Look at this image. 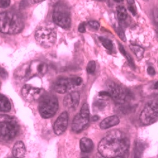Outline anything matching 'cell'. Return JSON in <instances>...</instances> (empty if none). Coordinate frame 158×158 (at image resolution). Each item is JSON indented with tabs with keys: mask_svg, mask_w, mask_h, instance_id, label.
Returning a JSON list of instances; mask_svg holds the SVG:
<instances>
[{
	"mask_svg": "<svg viewBox=\"0 0 158 158\" xmlns=\"http://www.w3.org/2000/svg\"><path fill=\"white\" fill-rule=\"evenodd\" d=\"M99 40L105 48L109 51H112L113 48V44L111 40H110V39H108L107 38L103 37H100Z\"/></svg>",
	"mask_w": 158,
	"mask_h": 158,
	"instance_id": "7402d4cb",
	"label": "cell"
},
{
	"mask_svg": "<svg viewBox=\"0 0 158 158\" xmlns=\"http://www.w3.org/2000/svg\"><path fill=\"white\" fill-rule=\"evenodd\" d=\"M80 102V94L78 92L73 91L68 94L64 98L63 105L64 106L71 110H75Z\"/></svg>",
	"mask_w": 158,
	"mask_h": 158,
	"instance_id": "4fadbf2b",
	"label": "cell"
},
{
	"mask_svg": "<svg viewBox=\"0 0 158 158\" xmlns=\"http://www.w3.org/2000/svg\"><path fill=\"white\" fill-rule=\"evenodd\" d=\"M58 110L57 98L52 95H45L41 98L39 104V110L44 118L53 116Z\"/></svg>",
	"mask_w": 158,
	"mask_h": 158,
	"instance_id": "5b68a950",
	"label": "cell"
},
{
	"mask_svg": "<svg viewBox=\"0 0 158 158\" xmlns=\"http://www.w3.org/2000/svg\"><path fill=\"white\" fill-rule=\"evenodd\" d=\"M0 75L3 78H6L8 76V73L6 70L2 67H0Z\"/></svg>",
	"mask_w": 158,
	"mask_h": 158,
	"instance_id": "f546056e",
	"label": "cell"
},
{
	"mask_svg": "<svg viewBox=\"0 0 158 158\" xmlns=\"http://www.w3.org/2000/svg\"><path fill=\"white\" fill-rule=\"evenodd\" d=\"M106 105L107 104L105 101L102 100H99L96 101L95 104H94V107H95L96 109L98 111H101L106 107Z\"/></svg>",
	"mask_w": 158,
	"mask_h": 158,
	"instance_id": "cb8c5ba5",
	"label": "cell"
},
{
	"mask_svg": "<svg viewBox=\"0 0 158 158\" xmlns=\"http://www.w3.org/2000/svg\"><path fill=\"white\" fill-rule=\"evenodd\" d=\"M52 19L57 25L64 29H69L71 26V17L67 6L62 2L57 3L54 9Z\"/></svg>",
	"mask_w": 158,
	"mask_h": 158,
	"instance_id": "277c9868",
	"label": "cell"
},
{
	"mask_svg": "<svg viewBox=\"0 0 158 158\" xmlns=\"http://www.w3.org/2000/svg\"><path fill=\"white\" fill-rule=\"evenodd\" d=\"M116 32L118 34V37H119L123 41L125 42L126 41V37H125V32H123L122 29L121 27H117L116 29Z\"/></svg>",
	"mask_w": 158,
	"mask_h": 158,
	"instance_id": "484cf974",
	"label": "cell"
},
{
	"mask_svg": "<svg viewBox=\"0 0 158 158\" xmlns=\"http://www.w3.org/2000/svg\"><path fill=\"white\" fill-rule=\"evenodd\" d=\"M148 73L150 75H154L156 74V71L152 67L150 66V67L148 68Z\"/></svg>",
	"mask_w": 158,
	"mask_h": 158,
	"instance_id": "d6a6232c",
	"label": "cell"
},
{
	"mask_svg": "<svg viewBox=\"0 0 158 158\" xmlns=\"http://www.w3.org/2000/svg\"><path fill=\"white\" fill-rule=\"evenodd\" d=\"M19 126L14 117L2 114L0 115V140L9 142L17 135Z\"/></svg>",
	"mask_w": 158,
	"mask_h": 158,
	"instance_id": "3957f363",
	"label": "cell"
},
{
	"mask_svg": "<svg viewBox=\"0 0 158 158\" xmlns=\"http://www.w3.org/2000/svg\"><path fill=\"white\" fill-rule=\"evenodd\" d=\"M26 152L24 143L22 141H18L13 148V155L15 157H23Z\"/></svg>",
	"mask_w": 158,
	"mask_h": 158,
	"instance_id": "e0dca14e",
	"label": "cell"
},
{
	"mask_svg": "<svg viewBox=\"0 0 158 158\" xmlns=\"http://www.w3.org/2000/svg\"><path fill=\"white\" fill-rule=\"evenodd\" d=\"M117 17L120 21H124L127 18V11L125 7L122 6H118L116 8Z\"/></svg>",
	"mask_w": 158,
	"mask_h": 158,
	"instance_id": "44dd1931",
	"label": "cell"
},
{
	"mask_svg": "<svg viewBox=\"0 0 158 158\" xmlns=\"http://www.w3.org/2000/svg\"><path fill=\"white\" fill-rule=\"evenodd\" d=\"M130 142L123 131L113 130L108 132L98 145V151L104 157H122L129 151Z\"/></svg>",
	"mask_w": 158,
	"mask_h": 158,
	"instance_id": "6da1fadb",
	"label": "cell"
},
{
	"mask_svg": "<svg viewBox=\"0 0 158 158\" xmlns=\"http://www.w3.org/2000/svg\"><path fill=\"white\" fill-rule=\"evenodd\" d=\"M11 110V103L5 96L0 94V111L8 112Z\"/></svg>",
	"mask_w": 158,
	"mask_h": 158,
	"instance_id": "ac0fdd59",
	"label": "cell"
},
{
	"mask_svg": "<svg viewBox=\"0 0 158 158\" xmlns=\"http://www.w3.org/2000/svg\"><path fill=\"white\" fill-rule=\"evenodd\" d=\"M128 8L131 14H133V15H136L137 10H136V7L135 6V3L128 4Z\"/></svg>",
	"mask_w": 158,
	"mask_h": 158,
	"instance_id": "83f0119b",
	"label": "cell"
},
{
	"mask_svg": "<svg viewBox=\"0 0 158 158\" xmlns=\"http://www.w3.org/2000/svg\"><path fill=\"white\" fill-rule=\"evenodd\" d=\"M82 79L81 77L75 78H61L56 82L55 90L59 94H64L73 88L81 85Z\"/></svg>",
	"mask_w": 158,
	"mask_h": 158,
	"instance_id": "8fae6325",
	"label": "cell"
},
{
	"mask_svg": "<svg viewBox=\"0 0 158 158\" xmlns=\"http://www.w3.org/2000/svg\"><path fill=\"white\" fill-rule=\"evenodd\" d=\"M130 48L131 49V50L133 51L134 53L135 54V55L139 59L141 60L143 56V54H144V49L143 48H142V47L137 46V45H134V44H131L130 46Z\"/></svg>",
	"mask_w": 158,
	"mask_h": 158,
	"instance_id": "ffe728a7",
	"label": "cell"
},
{
	"mask_svg": "<svg viewBox=\"0 0 158 158\" xmlns=\"http://www.w3.org/2000/svg\"><path fill=\"white\" fill-rule=\"evenodd\" d=\"M158 120V99L149 102L140 114V121L144 125H151Z\"/></svg>",
	"mask_w": 158,
	"mask_h": 158,
	"instance_id": "ba28073f",
	"label": "cell"
},
{
	"mask_svg": "<svg viewBox=\"0 0 158 158\" xmlns=\"http://www.w3.org/2000/svg\"><path fill=\"white\" fill-rule=\"evenodd\" d=\"M114 1L116 2H118V3H120V2H123V0H114Z\"/></svg>",
	"mask_w": 158,
	"mask_h": 158,
	"instance_id": "74e56055",
	"label": "cell"
},
{
	"mask_svg": "<svg viewBox=\"0 0 158 158\" xmlns=\"http://www.w3.org/2000/svg\"><path fill=\"white\" fill-rule=\"evenodd\" d=\"M153 15H154V19L156 23L158 26V9H156L154 11L153 13Z\"/></svg>",
	"mask_w": 158,
	"mask_h": 158,
	"instance_id": "1f68e13d",
	"label": "cell"
},
{
	"mask_svg": "<svg viewBox=\"0 0 158 158\" xmlns=\"http://www.w3.org/2000/svg\"><path fill=\"white\" fill-rule=\"evenodd\" d=\"M99 96H110H110V94L109 93L108 91H102L101 92V93H99Z\"/></svg>",
	"mask_w": 158,
	"mask_h": 158,
	"instance_id": "836d02e7",
	"label": "cell"
},
{
	"mask_svg": "<svg viewBox=\"0 0 158 158\" xmlns=\"http://www.w3.org/2000/svg\"><path fill=\"white\" fill-rule=\"evenodd\" d=\"M44 0H31V2L33 4H36V3H39L44 2Z\"/></svg>",
	"mask_w": 158,
	"mask_h": 158,
	"instance_id": "e575fe53",
	"label": "cell"
},
{
	"mask_svg": "<svg viewBox=\"0 0 158 158\" xmlns=\"http://www.w3.org/2000/svg\"><path fill=\"white\" fill-rule=\"evenodd\" d=\"M108 89L111 97L118 104H124L130 101L132 96L128 89L113 82H110L108 84Z\"/></svg>",
	"mask_w": 158,
	"mask_h": 158,
	"instance_id": "9c48e42d",
	"label": "cell"
},
{
	"mask_svg": "<svg viewBox=\"0 0 158 158\" xmlns=\"http://www.w3.org/2000/svg\"><path fill=\"white\" fill-rule=\"evenodd\" d=\"M120 123V119L117 116H111L104 119L100 123V128L102 130H106L117 125Z\"/></svg>",
	"mask_w": 158,
	"mask_h": 158,
	"instance_id": "9a60e30c",
	"label": "cell"
},
{
	"mask_svg": "<svg viewBox=\"0 0 158 158\" xmlns=\"http://www.w3.org/2000/svg\"><path fill=\"white\" fill-rule=\"evenodd\" d=\"M90 120V112L88 104L85 103L79 112L73 118L72 128L75 132L81 131L89 123Z\"/></svg>",
	"mask_w": 158,
	"mask_h": 158,
	"instance_id": "30bf717a",
	"label": "cell"
},
{
	"mask_svg": "<svg viewBox=\"0 0 158 158\" xmlns=\"http://www.w3.org/2000/svg\"><path fill=\"white\" fill-rule=\"evenodd\" d=\"M41 93V89L34 87L30 85H25L22 89V94L23 98L29 102L37 99Z\"/></svg>",
	"mask_w": 158,
	"mask_h": 158,
	"instance_id": "5bb4252c",
	"label": "cell"
},
{
	"mask_svg": "<svg viewBox=\"0 0 158 158\" xmlns=\"http://www.w3.org/2000/svg\"><path fill=\"white\" fill-rule=\"evenodd\" d=\"M144 1H146V2H148V1H149V0H144Z\"/></svg>",
	"mask_w": 158,
	"mask_h": 158,
	"instance_id": "f35d334b",
	"label": "cell"
},
{
	"mask_svg": "<svg viewBox=\"0 0 158 158\" xmlns=\"http://www.w3.org/2000/svg\"><path fill=\"white\" fill-rule=\"evenodd\" d=\"M154 88L156 89V90H158V81L156 82L154 85Z\"/></svg>",
	"mask_w": 158,
	"mask_h": 158,
	"instance_id": "8d00e7d4",
	"label": "cell"
},
{
	"mask_svg": "<svg viewBox=\"0 0 158 158\" xmlns=\"http://www.w3.org/2000/svg\"><path fill=\"white\" fill-rule=\"evenodd\" d=\"M80 148L82 152L89 153L93 150L94 143L91 139L84 137L80 141Z\"/></svg>",
	"mask_w": 158,
	"mask_h": 158,
	"instance_id": "2e32d148",
	"label": "cell"
},
{
	"mask_svg": "<svg viewBox=\"0 0 158 158\" xmlns=\"http://www.w3.org/2000/svg\"><path fill=\"white\" fill-rule=\"evenodd\" d=\"M68 124L69 114L67 112L64 111L58 116L54 124L55 133L58 135L63 134L67 130Z\"/></svg>",
	"mask_w": 158,
	"mask_h": 158,
	"instance_id": "7c38bea8",
	"label": "cell"
},
{
	"mask_svg": "<svg viewBox=\"0 0 158 158\" xmlns=\"http://www.w3.org/2000/svg\"><path fill=\"white\" fill-rule=\"evenodd\" d=\"M88 24L91 28H93V29L96 30V31L98 30L100 27V25H99V22L97 21H94V20H92V21L89 22Z\"/></svg>",
	"mask_w": 158,
	"mask_h": 158,
	"instance_id": "4316f807",
	"label": "cell"
},
{
	"mask_svg": "<svg viewBox=\"0 0 158 158\" xmlns=\"http://www.w3.org/2000/svg\"><path fill=\"white\" fill-rule=\"evenodd\" d=\"M48 71V65L39 60L32 61L30 64L25 65L20 70L19 75L23 78L29 79L34 77L44 75Z\"/></svg>",
	"mask_w": 158,
	"mask_h": 158,
	"instance_id": "8992f818",
	"label": "cell"
},
{
	"mask_svg": "<svg viewBox=\"0 0 158 158\" xmlns=\"http://www.w3.org/2000/svg\"><path fill=\"white\" fill-rule=\"evenodd\" d=\"M96 69V62L94 61H90L87 66V72L90 73V74H93L95 72Z\"/></svg>",
	"mask_w": 158,
	"mask_h": 158,
	"instance_id": "d4e9b609",
	"label": "cell"
},
{
	"mask_svg": "<svg viewBox=\"0 0 158 158\" xmlns=\"http://www.w3.org/2000/svg\"><path fill=\"white\" fill-rule=\"evenodd\" d=\"M145 149V145L142 141L136 140L134 146L135 157H140L142 156V152Z\"/></svg>",
	"mask_w": 158,
	"mask_h": 158,
	"instance_id": "d6986e66",
	"label": "cell"
},
{
	"mask_svg": "<svg viewBox=\"0 0 158 158\" xmlns=\"http://www.w3.org/2000/svg\"><path fill=\"white\" fill-rule=\"evenodd\" d=\"M78 31L81 33H84L85 32V26L84 23H81L78 26Z\"/></svg>",
	"mask_w": 158,
	"mask_h": 158,
	"instance_id": "4dcf8cb0",
	"label": "cell"
},
{
	"mask_svg": "<svg viewBox=\"0 0 158 158\" xmlns=\"http://www.w3.org/2000/svg\"><path fill=\"white\" fill-rule=\"evenodd\" d=\"M37 42L41 46L48 48L53 45L56 39V32L51 27H43L38 29L35 33Z\"/></svg>",
	"mask_w": 158,
	"mask_h": 158,
	"instance_id": "52a82bcc",
	"label": "cell"
},
{
	"mask_svg": "<svg viewBox=\"0 0 158 158\" xmlns=\"http://www.w3.org/2000/svg\"><path fill=\"white\" fill-rule=\"evenodd\" d=\"M11 0H0V6L2 8H7L10 6Z\"/></svg>",
	"mask_w": 158,
	"mask_h": 158,
	"instance_id": "f1b7e54d",
	"label": "cell"
},
{
	"mask_svg": "<svg viewBox=\"0 0 158 158\" xmlns=\"http://www.w3.org/2000/svg\"><path fill=\"white\" fill-rule=\"evenodd\" d=\"M23 20L17 13L3 11L0 13V32L6 34H16L23 29Z\"/></svg>",
	"mask_w": 158,
	"mask_h": 158,
	"instance_id": "7a4b0ae2",
	"label": "cell"
},
{
	"mask_svg": "<svg viewBox=\"0 0 158 158\" xmlns=\"http://www.w3.org/2000/svg\"><path fill=\"white\" fill-rule=\"evenodd\" d=\"M99 119V117L98 115H94V116L92 117V120H93V122L98 121Z\"/></svg>",
	"mask_w": 158,
	"mask_h": 158,
	"instance_id": "d590c367",
	"label": "cell"
},
{
	"mask_svg": "<svg viewBox=\"0 0 158 158\" xmlns=\"http://www.w3.org/2000/svg\"><path fill=\"white\" fill-rule=\"evenodd\" d=\"M119 50H120L121 53L127 58V60H128V63H130V64L134 67H135V64H134V61H133L132 58H131V57L128 55V52H127L125 51V49H124L123 46L122 44H119Z\"/></svg>",
	"mask_w": 158,
	"mask_h": 158,
	"instance_id": "603a6c76",
	"label": "cell"
}]
</instances>
